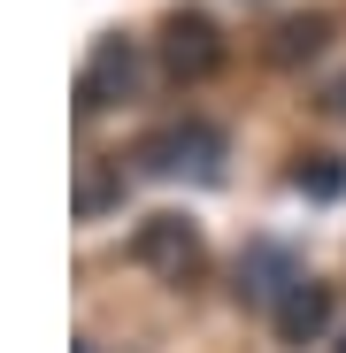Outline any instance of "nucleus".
<instances>
[{
	"label": "nucleus",
	"mask_w": 346,
	"mask_h": 353,
	"mask_svg": "<svg viewBox=\"0 0 346 353\" xmlns=\"http://www.w3.org/2000/svg\"><path fill=\"white\" fill-rule=\"evenodd\" d=\"M231 161V139L215 123H200V115H185V123H162L131 146V169L154 176V185H215Z\"/></svg>",
	"instance_id": "1"
},
{
	"label": "nucleus",
	"mask_w": 346,
	"mask_h": 353,
	"mask_svg": "<svg viewBox=\"0 0 346 353\" xmlns=\"http://www.w3.org/2000/svg\"><path fill=\"white\" fill-rule=\"evenodd\" d=\"M131 261L146 276H162V284H193L208 269V239H200V223H185V215H146L131 230Z\"/></svg>",
	"instance_id": "2"
},
{
	"label": "nucleus",
	"mask_w": 346,
	"mask_h": 353,
	"mask_svg": "<svg viewBox=\"0 0 346 353\" xmlns=\"http://www.w3.org/2000/svg\"><path fill=\"white\" fill-rule=\"evenodd\" d=\"M131 85H139V39L100 31L93 54H85V70H77V123H93V115L115 108V100H131Z\"/></svg>",
	"instance_id": "3"
},
{
	"label": "nucleus",
	"mask_w": 346,
	"mask_h": 353,
	"mask_svg": "<svg viewBox=\"0 0 346 353\" xmlns=\"http://www.w3.org/2000/svg\"><path fill=\"white\" fill-rule=\"evenodd\" d=\"M162 70L177 77V85H200L223 70V31L200 16V8H169L162 16Z\"/></svg>",
	"instance_id": "4"
},
{
	"label": "nucleus",
	"mask_w": 346,
	"mask_h": 353,
	"mask_svg": "<svg viewBox=\"0 0 346 353\" xmlns=\"http://www.w3.org/2000/svg\"><path fill=\"white\" fill-rule=\"evenodd\" d=\"M269 330H277V345H316L331 330V284H316L300 269L293 284H285V300L269 307Z\"/></svg>",
	"instance_id": "5"
},
{
	"label": "nucleus",
	"mask_w": 346,
	"mask_h": 353,
	"mask_svg": "<svg viewBox=\"0 0 346 353\" xmlns=\"http://www.w3.org/2000/svg\"><path fill=\"white\" fill-rule=\"evenodd\" d=\"M293 276H300V261L285 254V246H269V239H262V246H247V254H239V300H254V307H277Z\"/></svg>",
	"instance_id": "6"
},
{
	"label": "nucleus",
	"mask_w": 346,
	"mask_h": 353,
	"mask_svg": "<svg viewBox=\"0 0 346 353\" xmlns=\"http://www.w3.org/2000/svg\"><path fill=\"white\" fill-rule=\"evenodd\" d=\"M293 192H308V200H338V192H346V169H338L331 154H308V161L293 169Z\"/></svg>",
	"instance_id": "7"
},
{
	"label": "nucleus",
	"mask_w": 346,
	"mask_h": 353,
	"mask_svg": "<svg viewBox=\"0 0 346 353\" xmlns=\"http://www.w3.org/2000/svg\"><path fill=\"white\" fill-rule=\"evenodd\" d=\"M323 31H331L323 16H293V23L277 31V46H269V54H277V62H300V54H316V46H323Z\"/></svg>",
	"instance_id": "8"
},
{
	"label": "nucleus",
	"mask_w": 346,
	"mask_h": 353,
	"mask_svg": "<svg viewBox=\"0 0 346 353\" xmlns=\"http://www.w3.org/2000/svg\"><path fill=\"white\" fill-rule=\"evenodd\" d=\"M77 353H100V345H93V338H77Z\"/></svg>",
	"instance_id": "9"
},
{
	"label": "nucleus",
	"mask_w": 346,
	"mask_h": 353,
	"mask_svg": "<svg viewBox=\"0 0 346 353\" xmlns=\"http://www.w3.org/2000/svg\"><path fill=\"white\" fill-rule=\"evenodd\" d=\"M338 353H346V338H338Z\"/></svg>",
	"instance_id": "10"
}]
</instances>
